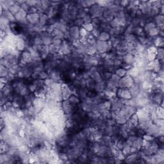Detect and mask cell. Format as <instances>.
<instances>
[{
	"mask_svg": "<svg viewBox=\"0 0 164 164\" xmlns=\"http://www.w3.org/2000/svg\"><path fill=\"white\" fill-rule=\"evenodd\" d=\"M153 28H155V25L153 22H149V23L146 24L145 25V27H144V29L146 32H149V30H151V29H153Z\"/></svg>",
	"mask_w": 164,
	"mask_h": 164,
	"instance_id": "32",
	"label": "cell"
},
{
	"mask_svg": "<svg viewBox=\"0 0 164 164\" xmlns=\"http://www.w3.org/2000/svg\"><path fill=\"white\" fill-rule=\"evenodd\" d=\"M156 56H158V58L159 60H162L163 58V49L162 48H159L156 51Z\"/></svg>",
	"mask_w": 164,
	"mask_h": 164,
	"instance_id": "30",
	"label": "cell"
},
{
	"mask_svg": "<svg viewBox=\"0 0 164 164\" xmlns=\"http://www.w3.org/2000/svg\"><path fill=\"white\" fill-rule=\"evenodd\" d=\"M120 79H121V78H120L119 76H117V74H113V75H112L111 78H110V81L114 85H115V87H117V86L119 85V82Z\"/></svg>",
	"mask_w": 164,
	"mask_h": 164,
	"instance_id": "19",
	"label": "cell"
},
{
	"mask_svg": "<svg viewBox=\"0 0 164 164\" xmlns=\"http://www.w3.org/2000/svg\"><path fill=\"white\" fill-rule=\"evenodd\" d=\"M39 17H40V15L37 12H35V13H29L26 17V20L30 23L35 25V24H37L39 22Z\"/></svg>",
	"mask_w": 164,
	"mask_h": 164,
	"instance_id": "4",
	"label": "cell"
},
{
	"mask_svg": "<svg viewBox=\"0 0 164 164\" xmlns=\"http://www.w3.org/2000/svg\"><path fill=\"white\" fill-rule=\"evenodd\" d=\"M148 33H149V35H151V36H155V35H157L158 33H159V30H158V29H157V28L155 27L153 28V29H151V30H149V32H148Z\"/></svg>",
	"mask_w": 164,
	"mask_h": 164,
	"instance_id": "33",
	"label": "cell"
},
{
	"mask_svg": "<svg viewBox=\"0 0 164 164\" xmlns=\"http://www.w3.org/2000/svg\"><path fill=\"white\" fill-rule=\"evenodd\" d=\"M39 76V78H40V79H42V80H44V79L47 78L48 74H47V73H46V72H44V71H40V73H39V76Z\"/></svg>",
	"mask_w": 164,
	"mask_h": 164,
	"instance_id": "34",
	"label": "cell"
},
{
	"mask_svg": "<svg viewBox=\"0 0 164 164\" xmlns=\"http://www.w3.org/2000/svg\"><path fill=\"white\" fill-rule=\"evenodd\" d=\"M59 50L63 54H69L71 53V47L67 43H62L61 47L60 48Z\"/></svg>",
	"mask_w": 164,
	"mask_h": 164,
	"instance_id": "13",
	"label": "cell"
},
{
	"mask_svg": "<svg viewBox=\"0 0 164 164\" xmlns=\"http://www.w3.org/2000/svg\"><path fill=\"white\" fill-rule=\"evenodd\" d=\"M61 96L62 98L64 100L68 99L72 95V92L71 89L67 87L66 85H63V87H61Z\"/></svg>",
	"mask_w": 164,
	"mask_h": 164,
	"instance_id": "5",
	"label": "cell"
},
{
	"mask_svg": "<svg viewBox=\"0 0 164 164\" xmlns=\"http://www.w3.org/2000/svg\"><path fill=\"white\" fill-rule=\"evenodd\" d=\"M96 51H97V49H96V46H94V45H91L87 49V53L90 55H94L96 53Z\"/></svg>",
	"mask_w": 164,
	"mask_h": 164,
	"instance_id": "25",
	"label": "cell"
},
{
	"mask_svg": "<svg viewBox=\"0 0 164 164\" xmlns=\"http://www.w3.org/2000/svg\"><path fill=\"white\" fill-rule=\"evenodd\" d=\"M48 49H49V52L51 53V54H55V53H57L58 51L60 49L56 47V46H54L53 44H52L48 47Z\"/></svg>",
	"mask_w": 164,
	"mask_h": 164,
	"instance_id": "28",
	"label": "cell"
},
{
	"mask_svg": "<svg viewBox=\"0 0 164 164\" xmlns=\"http://www.w3.org/2000/svg\"><path fill=\"white\" fill-rule=\"evenodd\" d=\"M83 20L85 22H90V21H92V17L91 16H90V15H86L83 18Z\"/></svg>",
	"mask_w": 164,
	"mask_h": 164,
	"instance_id": "38",
	"label": "cell"
},
{
	"mask_svg": "<svg viewBox=\"0 0 164 164\" xmlns=\"http://www.w3.org/2000/svg\"><path fill=\"white\" fill-rule=\"evenodd\" d=\"M41 39H42V44H44V46H50L53 42L51 36L48 34V33H45V35L44 36H41Z\"/></svg>",
	"mask_w": 164,
	"mask_h": 164,
	"instance_id": "9",
	"label": "cell"
},
{
	"mask_svg": "<svg viewBox=\"0 0 164 164\" xmlns=\"http://www.w3.org/2000/svg\"><path fill=\"white\" fill-rule=\"evenodd\" d=\"M80 153V150L78 148H74V149H71L70 151H69V155H71L73 157H76L78 156V155Z\"/></svg>",
	"mask_w": 164,
	"mask_h": 164,
	"instance_id": "29",
	"label": "cell"
},
{
	"mask_svg": "<svg viewBox=\"0 0 164 164\" xmlns=\"http://www.w3.org/2000/svg\"><path fill=\"white\" fill-rule=\"evenodd\" d=\"M133 85V79L130 76H124L122 78L120 79L119 82V87L121 89H126L130 87Z\"/></svg>",
	"mask_w": 164,
	"mask_h": 164,
	"instance_id": "1",
	"label": "cell"
},
{
	"mask_svg": "<svg viewBox=\"0 0 164 164\" xmlns=\"http://www.w3.org/2000/svg\"><path fill=\"white\" fill-rule=\"evenodd\" d=\"M138 73H139V70L137 67L131 68L130 70V74L131 77H137L138 75Z\"/></svg>",
	"mask_w": 164,
	"mask_h": 164,
	"instance_id": "27",
	"label": "cell"
},
{
	"mask_svg": "<svg viewBox=\"0 0 164 164\" xmlns=\"http://www.w3.org/2000/svg\"><path fill=\"white\" fill-rule=\"evenodd\" d=\"M142 140H143L141 138H137L133 144L132 148L135 149H139L142 146Z\"/></svg>",
	"mask_w": 164,
	"mask_h": 164,
	"instance_id": "17",
	"label": "cell"
},
{
	"mask_svg": "<svg viewBox=\"0 0 164 164\" xmlns=\"http://www.w3.org/2000/svg\"><path fill=\"white\" fill-rule=\"evenodd\" d=\"M124 60L126 63L131 65L133 62H135V58H134L133 55L129 53L124 56Z\"/></svg>",
	"mask_w": 164,
	"mask_h": 164,
	"instance_id": "16",
	"label": "cell"
},
{
	"mask_svg": "<svg viewBox=\"0 0 164 164\" xmlns=\"http://www.w3.org/2000/svg\"><path fill=\"white\" fill-rule=\"evenodd\" d=\"M119 97H121V98L123 99H125V100L130 99H131V97H132L130 90H127V89H120L119 93Z\"/></svg>",
	"mask_w": 164,
	"mask_h": 164,
	"instance_id": "7",
	"label": "cell"
},
{
	"mask_svg": "<svg viewBox=\"0 0 164 164\" xmlns=\"http://www.w3.org/2000/svg\"><path fill=\"white\" fill-rule=\"evenodd\" d=\"M110 45L109 43L107 42H104V41L98 40L96 42V47L97 49V51L100 53H104L105 52L108 51L109 50V47Z\"/></svg>",
	"mask_w": 164,
	"mask_h": 164,
	"instance_id": "2",
	"label": "cell"
},
{
	"mask_svg": "<svg viewBox=\"0 0 164 164\" xmlns=\"http://www.w3.org/2000/svg\"><path fill=\"white\" fill-rule=\"evenodd\" d=\"M155 44L156 45V46H160L161 43H162V38H161V37H158V38H157V39H156V40H155Z\"/></svg>",
	"mask_w": 164,
	"mask_h": 164,
	"instance_id": "39",
	"label": "cell"
},
{
	"mask_svg": "<svg viewBox=\"0 0 164 164\" xmlns=\"http://www.w3.org/2000/svg\"><path fill=\"white\" fill-rule=\"evenodd\" d=\"M87 33H88V32H87L83 28H82L80 30V35L82 37H85L87 36Z\"/></svg>",
	"mask_w": 164,
	"mask_h": 164,
	"instance_id": "35",
	"label": "cell"
},
{
	"mask_svg": "<svg viewBox=\"0 0 164 164\" xmlns=\"http://www.w3.org/2000/svg\"><path fill=\"white\" fill-rule=\"evenodd\" d=\"M14 17H15V19L16 21H19V22H22V21L26 19V17H27L26 12H25L23 10L21 9L17 14H16L14 15Z\"/></svg>",
	"mask_w": 164,
	"mask_h": 164,
	"instance_id": "10",
	"label": "cell"
},
{
	"mask_svg": "<svg viewBox=\"0 0 164 164\" xmlns=\"http://www.w3.org/2000/svg\"><path fill=\"white\" fill-rule=\"evenodd\" d=\"M130 93H131V96H137L140 93V89L138 85H133L130 87Z\"/></svg>",
	"mask_w": 164,
	"mask_h": 164,
	"instance_id": "12",
	"label": "cell"
},
{
	"mask_svg": "<svg viewBox=\"0 0 164 164\" xmlns=\"http://www.w3.org/2000/svg\"><path fill=\"white\" fill-rule=\"evenodd\" d=\"M137 158V155L136 153H132L131 155H128L127 158L125 159V162L126 163H133L136 160Z\"/></svg>",
	"mask_w": 164,
	"mask_h": 164,
	"instance_id": "20",
	"label": "cell"
},
{
	"mask_svg": "<svg viewBox=\"0 0 164 164\" xmlns=\"http://www.w3.org/2000/svg\"><path fill=\"white\" fill-rule=\"evenodd\" d=\"M130 153H131V148L130 145H127L126 144L124 145V148H122V153L124 155H128V154H130Z\"/></svg>",
	"mask_w": 164,
	"mask_h": 164,
	"instance_id": "26",
	"label": "cell"
},
{
	"mask_svg": "<svg viewBox=\"0 0 164 164\" xmlns=\"http://www.w3.org/2000/svg\"><path fill=\"white\" fill-rule=\"evenodd\" d=\"M15 48L17 49L19 51H22L25 48V40L22 39V38H18V39H15V42H14Z\"/></svg>",
	"mask_w": 164,
	"mask_h": 164,
	"instance_id": "8",
	"label": "cell"
},
{
	"mask_svg": "<svg viewBox=\"0 0 164 164\" xmlns=\"http://www.w3.org/2000/svg\"><path fill=\"white\" fill-rule=\"evenodd\" d=\"M156 22L159 26H163V17L162 15H158L156 18Z\"/></svg>",
	"mask_w": 164,
	"mask_h": 164,
	"instance_id": "31",
	"label": "cell"
},
{
	"mask_svg": "<svg viewBox=\"0 0 164 164\" xmlns=\"http://www.w3.org/2000/svg\"><path fill=\"white\" fill-rule=\"evenodd\" d=\"M83 19H81V18H80V19H76V20L75 21V26H81V25H82L83 26Z\"/></svg>",
	"mask_w": 164,
	"mask_h": 164,
	"instance_id": "37",
	"label": "cell"
},
{
	"mask_svg": "<svg viewBox=\"0 0 164 164\" xmlns=\"http://www.w3.org/2000/svg\"><path fill=\"white\" fill-rule=\"evenodd\" d=\"M110 38V33L107 32H103L100 33L99 35V40L104 41V42H107Z\"/></svg>",
	"mask_w": 164,
	"mask_h": 164,
	"instance_id": "15",
	"label": "cell"
},
{
	"mask_svg": "<svg viewBox=\"0 0 164 164\" xmlns=\"http://www.w3.org/2000/svg\"><path fill=\"white\" fill-rule=\"evenodd\" d=\"M49 21V17L46 14H42L40 15V17H39V23L42 26H45L46 23H47L48 21Z\"/></svg>",
	"mask_w": 164,
	"mask_h": 164,
	"instance_id": "14",
	"label": "cell"
},
{
	"mask_svg": "<svg viewBox=\"0 0 164 164\" xmlns=\"http://www.w3.org/2000/svg\"><path fill=\"white\" fill-rule=\"evenodd\" d=\"M69 34H70V37L72 39L74 40H76L78 39L79 36H80V29H79L78 26H73L69 30Z\"/></svg>",
	"mask_w": 164,
	"mask_h": 164,
	"instance_id": "6",
	"label": "cell"
},
{
	"mask_svg": "<svg viewBox=\"0 0 164 164\" xmlns=\"http://www.w3.org/2000/svg\"><path fill=\"white\" fill-rule=\"evenodd\" d=\"M83 28L87 32H92L94 30V26L90 22H85V23H83Z\"/></svg>",
	"mask_w": 164,
	"mask_h": 164,
	"instance_id": "24",
	"label": "cell"
},
{
	"mask_svg": "<svg viewBox=\"0 0 164 164\" xmlns=\"http://www.w3.org/2000/svg\"><path fill=\"white\" fill-rule=\"evenodd\" d=\"M58 156L59 159L61 160H66L68 159L67 155L65 153H60Z\"/></svg>",
	"mask_w": 164,
	"mask_h": 164,
	"instance_id": "36",
	"label": "cell"
},
{
	"mask_svg": "<svg viewBox=\"0 0 164 164\" xmlns=\"http://www.w3.org/2000/svg\"><path fill=\"white\" fill-rule=\"evenodd\" d=\"M130 122H131L132 125L134 126H137L138 125V116H137V114H134L133 115H132L131 116V119H130Z\"/></svg>",
	"mask_w": 164,
	"mask_h": 164,
	"instance_id": "22",
	"label": "cell"
},
{
	"mask_svg": "<svg viewBox=\"0 0 164 164\" xmlns=\"http://www.w3.org/2000/svg\"><path fill=\"white\" fill-rule=\"evenodd\" d=\"M127 74V71L124 68H119L115 71V74L119 76L120 78L124 77Z\"/></svg>",
	"mask_w": 164,
	"mask_h": 164,
	"instance_id": "23",
	"label": "cell"
},
{
	"mask_svg": "<svg viewBox=\"0 0 164 164\" xmlns=\"http://www.w3.org/2000/svg\"><path fill=\"white\" fill-rule=\"evenodd\" d=\"M73 106L74 105L69 102V100H64V101L62 104V108L63 112L66 114L69 115L73 112Z\"/></svg>",
	"mask_w": 164,
	"mask_h": 164,
	"instance_id": "3",
	"label": "cell"
},
{
	"mask_svg": "<svg viewBox=\"0 0 164 164\" xmlns=\"http://www.w3.org/2000/svg\"><path fill=\"white\" fill-rule=\"evenodd\" d=\"M10 71L8 68L5 66L1 65V68H0V75H1V78H6L7 76L9 74Z\"/></svg>",
	"mask_w": 164,
	"mask_h": 164,
	"instance_id": "18",
	"label": "cell"
},
{
	"mask_svg": "<svg viewBox=\"0 0 164 164\" xmlns=\"http://www.w3.org/2000/svg\"><path fill=\"white\" fill-rule=\"evenodd\" d=\"M68 100L69 102L71 103L72 104H73V105H76V104L80 103V99L74 95L71 96V97L68 99Z\"/></svg>",
	"mask_w": 164,
	"mask_h": 164,
	"instance_id": "21",
	"label": "cell"
},
{
	"mask_svg": "<svg viewBox=\"0 0 164 164\" xmlns=\"http://www.w3.org/2000/svg\"><path fill=\"white\" fill-rule=\"evenodd\" d=\"M21 10V5L19 4H14L13 5L10 7V8H9L8 10L11 12L14 15H15V14H17Z\"/></svg>",
	"mask_w": 164,
	"mask_h": 164,
	"instance_id": "11",
	"label": "cell"
}]
</instances>
